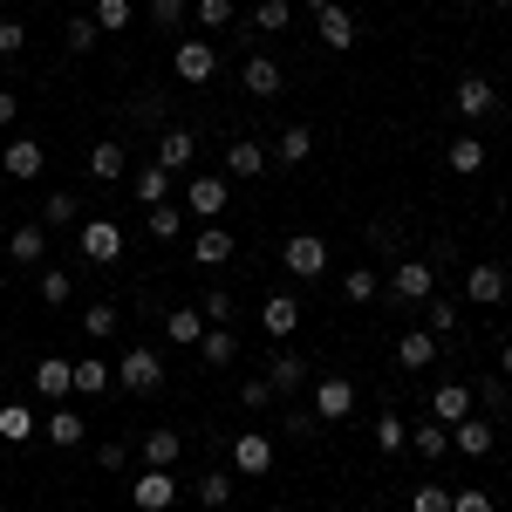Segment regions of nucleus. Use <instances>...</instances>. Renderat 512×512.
<instances>
[{"instance_id":"f257e3e1","label":"nucleus","mask_w":512,"mask_h":512,"mask_svg":"<svg viewBox=\"0 0 512 512\" xmlns=\"http://www.w3.org/2000/svg\"><path fill=\"white\" fill-rule=\"evenodd\" d=\"M76 246H82L89 267H117V260H123V226H117V219H82Z\"/></svg>"},{"instance_id":"f03ea898","label":"nucleus","mask_w":512,"mask_h":512,"mask_svg":"<svg viewBox=\"0 0 512 512\" xmlns=\"http://www.w3.org/2000/svg\"><path fill=\"white\" fill-rule=\"evenodd\" d=\"M431 294H437V260H396L390 301H403V308H424Z\"/></svg>"},{"instance_id":"7ed1b4c3","label":"nucleus","mask_w":512,"mask_h":512,"mask_svg":"<svg viewBox=\"0 0 512 512\" xmlns=\"http://www.w3.org/2000/svg\"><path fill=\"white\" fill-rule=\"evenodd\" d=\"M117 383H123L130 396H158V390H164V355H158V349H123Z\"/></svg>"},{"instance_id":"20e7f679","label":"nucleus","mask_w":512,"mask_h":512,"mask_svg":"<svg viewBox=\"0 0 512 512\" xmlns=\"http://www.w3.org/2000/svg\"><path fill=\"white\" fill-rule=\"evenodd\" d=\"M185 205H192L198 219L219 226V212L233 205V178H226V171H198V178H185Z\"/></svg>"},{"instance_id":"39448f33","label":"nucleus","mask_w":512,"mask_h":512,"mask_svg":"<svg viewBox=\"0 0 512 512\" xmlns=\"http://www.w3.org/2000/svg\"><path fill=\"white\" fill-rule=\"evenodd\" d=\"M171 76L205 89V82L219 76V41H178V55H171Z\"/></svg>"},{"instance_id":"423d86ee","label":"nucleus","mask_w":512,"mask_h":512,"mask_svg":"<svg viewBox=\"0 0 512 512\" xmlns=\"http://www.w3.org/2000/svg\"><path fill=\"white\" fill-rule=\"evenodd\" d=\"M280 267H287L294 280H321V274H328V239L294 233L287 246H280Z\"/></svg>"},{"instance_id":"0eeeda50","label":"nucleus","mask_w":512,"mask_h":512,"mask_svg":"<svg viewBox=\"0 0 512 512\" xmlns=\"http://www.w3.org/2000/svg\"><path fill=\"white\" fill-rule=\"evenodd\" d=\"M506 294H512V280H506L499 260H472V267H465V301H472V308H499Z\"/></svg>"},{"instance_id":"6e6552de","label":"nucleus","mask_w":512,"mask_h":512,"mask_svg":"<svg viewBox=\"0 0 512 512\" xmlns=\"http://www.w3.org/2000/svg\"><path fill=\"white\" fill-rule=\"evenodd\" d=\"M308 410H315L321 424H342L355 410V383L349 376H321V383H308Z\"/></svg>"},{"instance_id":"1a4fd4ad","label":"nucleus","mask_w":512,"mask_h":512,"mask_svg":"<svg viewBox=\"0 0 512 512\" xmlns=\"http://www.w3.org/2000/svg\"><path fill=\"white\" fill-rule=\"evenodd\" d=\"M41 164H48V151H41L35 137H7L0 144V178H14V185H35Z\"/></svg>"},{"instance_id":"9d476101","label":"nucleus","mask_w":512,"mask_h":512,"mask_svg":"<svg viewBox=\"0 0 512 512\" xmlns=\"http://www.w3.org/2000/svg\"><path fill=\"white\" fill-rule=\"evenodd\" d=\"M130 506H137V512H171V506H178V478L144 465V472L130 478Z\"/></svg>"},{"instance_id":"9b49d317","label":"nucleus","mask_w":512,"mask_h":512,"mask_svg":"<svg viewBox=\"0 0 512 512\" xmlns=\"http://www.w3.org/2000/svg\"><path fill=\"white\" fill-rule=\"evenodd\" d=\"M233 472L239 478H267L274 472V437L267 431H239L233 437Z\"/></svg>"},{"instance_id":"f8f14e48","label":"nucleus","mask_w":512,"mask_h":512,"mask_svg":"<svg viewBox=\"0 0 512 512\" xmlns=\"http://www.w3.org/2000/svg\"><path fill=\"white\" fill-rule=\"evenodd\" d=\"M315 7V28H321V41L335 48V55H349L355 48V14L342 7V0H308Z\"/></svg>"},{"instance_id":"ddd939ff","label":"nucleus","mask_w":512,"mask_h":512,"mask_svg":"<svg viewBox=\"0 0 512 512\" xmlns=\"http://www.w3.org/2000/svg\"><path fill=\"white\" fill-rule=\"evenodd\" d=\"M28 383H35V396H41V403H62V396L76 390V362H62V355H41Z\"/></svg>"},{"instance_id":"4468645a","label":"nucleus","mask_w":512,"mask_h":512,"mask_svg":"<svg viewBox=\"0 0 512 512\" xmlns=\"http://www.w3.org/2000/svg\"><path fill=\"white\" fill-rule=\"evenodd\" d=\"M41 437H48L55 451H76L82 437H89V417H82V410H69V403H55V410L41 417Z\"/></svg>"},{"instance_id":"2eb2a0df","label":"nucleus","mask_w":512,"mask_h":512,"mask_svg":"<svg viewBox=\"0 0 512 512\" xmlns=\"http://www.w3.org/2000/svg\"><path fill=\"white\" fill-rule=\"evenodd\" d=\"M451 110H458L465 123H485L492 110H499V96H492V82H485V76H465L458 89H451Z\"/></svg>"},{"instance_id":"dca6fc26","label":"nucleus","mask_w":512,"mask_h":512,"mask_svg":"<svg viewBox=\"0 0 512 512\" xmlns=\"http://www.w3.org/2000/svg\"><path fill=\"white\" fill-rule=\"evenodd\" d=\"M0 246H7V260H14V267H41V260H48V226H7V239H0Z\"/></svg>"},{"instance_id":"f3484780","label":"nucleus","mask_w":512,"mask_h":512,"mask_svg":"<svg viewBox=\"0 0 512 512\" xmlns=\"http://www.w3.org/2000/svg\"><path fill=\"white\" fill-rule=\"evenodd\" d=\"M308 369H315V362H308V355L280 349L274 362H267V383H274V396H301V390H308Z\"/></svg>"},{"instance_id":"a211bd4d","label":"nucleus","mask_w":512,"mask_h":512,"mask_svg":"<svg viewBox=\"0 0 512 512\" xmlns=\"http://www.w3.org/2000/svg\"><path fill=\"white\" fill-rule=\"evenodd\" d=\"M137 458H144L151 472H171V465L185 458V437L171 431V424H158V431H144V444H137Z\"/></svg>"},{"instance_id":"6ab92c4d","label":"nucleus","mask_w":512,"mask_h":512,"mask_svg":"<svg viewBox=\"0 0 512 512\" xmlns=\"http://www.w3.org/2000/svg\"><path fill=\"white\" fill-rule=\"evenodd\" d=\"M192 158H198V137L185 130V123H171V130H158V164L178 178V171H192Z\"/></svg>"},{"instance_id":"aec40b11","label":"nucleus","mask_w":512,"mask_h":512,"mask_svg":"<svg viewBox=\"0 0 512 512\" xmlns=\"http://www.w3.org/2000/svg\"><path fill=\"white\" fill-rule=\"evenodd\" d=\"M239 82H246V96H260V103L287 89V76H280V62H274V55H246V69H239Z\"/></svg>"},{"instance_id":"412c9836","label":"nucleus","mask_w":512,"mask_h":512,"mask_svg":"<svg viewBox=\"0 0 512 512\" xmlns=\"http://www.w3.org/2000/svg\"><path fill=\"white\" fill-rule=\"evenodd\" d=\"M260 328H267L274 342H287V335L301 328V301H294V294H267V301H260Z\"/></svg>"},{"instance_id":"4be33fe9","label":"nucleus","mask_w":512,"mask_h":512,"mask_svg":"<svg viewBox=\"0 0 512 512\" xmlns=\"http://www.w3.org/2000/svg\"><path fill=\"white\" fill-rule=\"evenodd\" d=\"M82 164H89V178H96V185H117V178H130V151H123V144H110V137H103V144H96Z\"/></svg>"},{"instance_id":"5701e85b","label":"nucleus","mask_w":512,"mask_h":512,"mask_svg":"<svg viewBox=\"0 0 512 512\" xmlns=\"http://www.w3.org/2000/svg\"><path fill=\"white\" fill-rule=\"evenodd\" d=\"M198 355H205L212 369H226V362H239V335L226 328V321H205V335H198Z\"/></svg>"},{"instance_id":"b1692460","label":"nucleus","mask_w":512,"mask_h":512,"mask_svg":"<svg viewBox=\"0 0 512 512\" xmlns=\"http://www.w3.org/2000/svg\"><path fill=\"white\" fill-rule=\"evenodd\" d=\"M308 158H315V130H308V123H287V130H280V144H274V164L294 171V164H308Z\"/></svg>"},{"instance_id":"393cba45","label":"nucleus","mask_w":512,"mask_h":512,"mask_svg":"<svg viewBox=\"0 0 512 512\" xmlns=\"http://www.w3.org/2000/svg\"><path fill=\"white\" fill-rule=\"evenodd\" d=\"M41 226H48V233H69V226H82V198H76V192H48V198H41Z\"/></svg>"},{"instance_id":"a878e982","label":"nucleus","mask_w":512,"mask_h":512,"mask_svg":"<svg viewBox=\"0 0 512 512\" xmlns=\"http://www.w3.org/2000/svg\"><path fill=\"white\" fill-rule=\"evenodd\" d=\"M192 260H198V267H212V274H219V267L233 260V233H226V226H205V233L192 239Z\"/></svg>"},{"instance_id":"bb28decb","label":"nucleus","mask_w":512,"mask_h":512,"mask_svg":"<svg viewBox=\"0 0 512 512\" xmlns=\"http://www.w3.org/2000/svg\"><path fill=\"white\" fill-rule=\"evenodd\" d=\"M431 417L437 424H465V417H472V390H465V383H437Z\"/></svg>"},{"instance_id":"cd10ccee","label":"nucleus","mask_w":512,"mask_h":512,"mask_svg":"<svg viewBox=\"0 0 512 512\" xmlns=\"http://www.w3.org/2000/svg\"><path fill=\"white\" fill-rule=\"evenodd\" d=\"M437 349H444V342H437L431 328H410V335L396 342V362H403V369H431V362H437Z\"/></svg>"},{"instance_id":"c85d7f7f","label":"nucleus","mask_w":512,"mask_h":512,"mask_svg":"<svg viewBox=\"0 0 512 512\" xmlns=\"http://www.w3.org/2000/svg\"><path fill=\"white\" fill-rule=\"evenodd\" d=\"M260 171H267V144H253V137L226 144V178H260Z\"/></svg>"},{"instance_id":"c756f323","label":"nucleus","mask_w":512,"mask_h":512,"mask_svg":"<svg viewBox=\"0 0 512 512\" xmlns=\"http://www.w3.org/2000/svg\"><path fill=\"white\" fill-rule=\"evenodd\" d=\"M451 444H458L465 458H492V417H465V424H451Z\"/></svg>"},{"instance_id":"7c9ffc66","label":"nucleus","mask_w":512,"mask_h":512,"mask_svg":"<svg viewBox=\"0 0 512 512\" xmlns=\"http://www.w3.org/2000/svg\"><path fill=\"white\" fill-rule=\"evenodd\" d=\"M35 431H41V417L28 403H0V444H28Z\"/></svg>"},{"instance_id":"2f4dec72","label":"nucleus","mask_w":512,"mask_h":512,"mask_svg":"<svg viewBox=\"0 0 512 512\" xmlns=\"http://www.w3.org/2000/svg\"><path fill=\"white\" fill-rule=\"evenodd\" d=\"M444 164H451L458 178H472V171H485V144L465 130V137H451V144H444Z\"/></svg>"},{"instance_id":"473e14b6","label":"nucleus","mask_w":512,"mask_h":512,"mask_svg":"<svg viewBox=\"0 0 512 512\" xmlns=\"http://www.w3.org/2000/svg\"><path fill=\"white\" fill-rule=\"evenodd\" d=\"M130 185H137V205H171V171H164L158 158L144 164V171H137Z\"/></svg>"},{"instance_id":"72a5a7b5","label":"nucleus","mask_w":512,"mask_h":512,"mask_svg":"<svg viewBox=\"0 0 512 512\" xmlns=\"http://www.w3.org/2000/svg\"><path fill=\"white\" fill-rule=\"evenodd\" d=\"M287 28H294V7L287 0H260L253 21H246V35H287Z\"/></svg>"},{"instance_id":"f704fd0d","label":"nucleus","mask_w":512,"mask_h":512,"mask_svg":"<svg viewBox=\"0 0 512 512\" xmlns=\"http://www.w3.org/2000/svg\"><path fill=\"white\" fill-rule=\"evenodd\" d=\"M410 451H417V458H431V465H437V458L451 451V424H437V417H431V424H410Z\"/></svg>"},{"instance_id":"c9c22d12","label":"nucleus","mask_w":512,"mask_h":512,"mask_svg":"<svg viewBox=\"0 0 512 512\" xmlns=\"http://www.w3.org/2000/svg\"><path fill=\"white\" fill-rule=\"evenodd\" d=\"M164 335H171L178 349H198V335H205V315H198V308H171V315H164Z\"/></svg>"},{"instance_id":"e433bc0d","label":"nucleus","mask_w":512,"mask_h":512,"mask_svg":"<svg viewBox=\"0 0 512 512\" xmlns=\"http://www.w3.org/2000/svg\"><path fill=\"white\" fill-rule=\"evenodd\" d=\"M89 21H96L103 35H123V28L137 21V0H96V7H89Z\"/></svg>"},{"instance_id":"4c0bfd02","label":"nucleus","mask_w":512,"mask_h":512,"mask_svg":"<svg viewBox=\"0 0 512 512\" xmlns=\"http://www.w3.org/2000/svg\"><path fill=\"white\" fill-rule=\"evenodd\" d=\"M144 226H151L158 246H171V239L185 233V212H178V205H144Z\"/></svg>"},{"instance_id":"58836bf2","label":"nucleus","mask_w":512,"mask_h":512,"mask_svg":"<svg viewBox=\"0 0 512 512\" xmlns=\"http://www.w3.org/2000/svg\"><path fill=\"white\" fill-rule=\"evenodd\" d=\"M35 294H41V301H48V308H69V301H76V280L62 274V267H41Z\"/></svg>"},{"instance_id":"ea45409f","label":"nucleus","mask_w":512,"mask_h":512,"mask_svg":"<svg viewBox=\"0 0 512 512\" xmlns=\"http://www.w3.org/2000/svg\"><path fill=\"white\" fill-rule=\"evenodd\" d=\"M110 376H117V369H110L103 355H82V362H76V390L82 396H103V390H110Z\"/></svg>"},{"instance_id":"a19ab883","label":"nucleus","mask_w":512,"mask_h":512,"mask_svg":"<svg viewBox=\"0 0 512 512\" xmlns=\"http://www.w3.org/2000/svg\"><path fill=\"white\" fill-rule=\"evenodd\" d=\"M144 14H151V21H158L164 35H178V28H185V21H192V0H144Z\"/></svg>"},{"instance_id":"79ce46f5","label":"nucleus","mask_w":512,"mask_h":512,"mask_svg":"<svg viewBox=\"0 0 512 512\" xmlns=\"http://www.w3.org/2000/svg\"><path fill=\"white\" fill-rule=\"evenodd\" d=\"M96 41H103V28H96L89 14H69V28H62V48H69V55H89Z\"/></svg>"},{"instance_id":"37998d69","label":"nucleus","mask_w":512,"mask_h":512,"mask_svg":"<svg viewBox=\"0 0 512 512\" xmlns=\"http://www.w3.org/2000/svg\"><path fill=\"white\" fill-rule=\"evenodd\" d=\"M192 21L219 35V28H233V21H239V7H233V0H192Z\"/></svg>"},{"instance_id":"c03bdc74","label":"nucleus","mask_w":512,"mask_h":512,"mask_svg":"<svg viewBox=\"0 0 512 512\" xmlns=\"http://www.w3.org/2000/svg\"><path fill=\"white\" fill-rule=\"evenodd\" d=\"M117 308H110V301H96V308H82V335H89V342H110V335H117Z\"/></svg>"},{"instance_id":"a18cd8bd","label":"nucleus","mask_w":512,"mask_h":512,"mask_svg":"<svg viewBox=\"0 0 512 512\" xmlns=\"http://www.w3.org/2000/svg\"><path fill=\"white\" fill-rule=\"evenodd\" d=\"M376 444H383V458H396V451H410V424L383 410V417H376Z\"/></svg>"},{"instance_id":"49530a36","label":"nucleus","mask_w":512,"mask_h":512,"mask_svg":"<svg viewBox=\"0 0 512 512\" xmlns=\"http://www.w3.org/2000/svg\"><path fill=\"white\" fill-rule=\"evenodd\" d=\"M410 512H451V485H437V478H424V485L410 492Z\"/></svg>"},{"instance_id":"de8ad7c7","label":"nucleus","mask_w":512,"mask_h":512,"mask_svg":"<svg viewBox=\"0 0 512 512\" xmlns=\"http://www.w3.org/2000/svg\"><path fill=\"white\" fill-rule=\"evenodd\" d=\"M226 499H233V478H226V472H205V478H198V506H205V512H219Z\"/></svg>"},{"instance_id":"09e8293b","label":"nucleus","mask_w":512,"mask_h":512,"mask_svg":"<svg viewBox=\"0 0 512 512\" xmlns=\"http://www.w3.org/2000/svg\"><path fill=\"white\" fill-rule=\"evenodd\" d=\"M342 294H349L355 308H362V301H376V267H349V274H342Z\"/></svg>"},{"instance_id":"8fccbe9b","label":"nucleus","mask_w":512,"mask_h":512,"mask_svg":"<svg viewBox=\"0 0 512 512\" xmlns=\"http://www.w3.org/2000/svg\"><path fill=\"white\" fill-rule=\"evenodd\" d=\"M424 315H431L437 342H451V335H458V308H451V301H437V294H431V301H424Z\"/></svg>"},{"instance_id":"3c124183","label":"nucleus","mask_w":512,"mask_h":512,"mask_svg":"<svg viewBox=\"0 0 512 512\" xmlns=\"http://www.w3.org/2000/svg\"><path fill=\"white\" fill-rule=\"evenodd\" d=\"M130 117L144 123V130H164V96H158V89H144V96L130 103Z\"/></svg>"},{"instance_id":"603ef678","label":"nucleus","mask_w":512,"mask_h":512,"mask_svg":"<svg viewBox=\"0 0 512 512\" xmlns=\"http://www.w3.org/2000/svg\"><path fill=\"white\" fill-rule=\"evenodd\" d=\"M130 458H137V451H130L123 437H110V444H96V465H103V472H130Z\"/></svg>"},{"instance_id":"864d4df0","label":"nucleus","mask_w":512,"mask_h":512,"mask_svg":"<svg viewBox=\"0 0 512 512\" xmlns=\"http://www.w3.org/2000/svg\"><path fill=\"white\" fill-rule=\"evenodd\" d=\"M280 431L294 437V444H308V437L321 431V417H315V410H287V417H280Z\"/></svg>"},{"instance_id":"5fc2aeb1","label":"nucleus","mask_w":512,"mask_h":512,"mask_svg":"<svg viewBox=\"0 0 512 512\" xmlns=\"http://www.w3.org/2000/svg\"><path fill=\"white\" fill-rule=\"evenodd\" d=\"M198 315H205V321H226V328H233V294H226V287H212V294L198 301Z\"/></svg>"},{"instance_id":"6e6d98bb","label":"nucleus","mask_w":512,"mask_h":512,"mask_svg":"<svg viewBox=\"0 0 512 512\" xmlns=\"http://www.w3.org/2000/svg\"><path fill=\"white\" fill-rule=\"evenodd\" d=\"M239 403H246V410H267V403H274V383H267V376H246V383H239Z\"/></svg>"},{"instance_id":"4d7b16f0","label":"nucleus","mask_w":512,"mask_h":512,"mask_svg":"<svg viewBox=\"0 0 512 512\" xmlns=\"http://www.w3.org/2000/svg\"><path fill=\"white\" fill-rule=\"evenodd\" d=\"M451 512H492V492L485 485H465V492H451Z\"/></svg>"},{"instance_id":"13d9d810","label":"nucleus","mask_w":512,"mask_h":512,"mask_svg":"<svg viewBox=\"0 0 512 512\" xmlns=\"http://www.w3.org/2000/svg\"><path fill=\"white\" fill-rule=\"evenodd\" d=\"M28 48V28L21 21H0V55H21Z\"/></svg>"},{"instance_id":"bf43d9fd","label":"nucleus","mask_w":512,"mask_h":512,"mask_svg":"<svg viewBox=\"0 0 512 512\" xmlns=\"http://www.w3.org/2000/svg\"><path fill=\"white\" fill-rule=\"evenodd\" d=\"M369 246H376V253H396V226H390V219L369 226Z\"/></svg>"},{"instance_id":"052dcab7","label":"nucleus","mask_w":512,"mask_h":512,"mask_svg":"<svg viewBox=\"0 0 512 512\" xmlns=\"http://www.w3.org/2000/svg\"><path fill=\"white\" fill-rule=\"evenodd\" d=\"M14 117H21V96H14V89H0V130H7Z\"/></svg>"},{"instance_id":"680f3d73","label":"nucleus","mask_w":512,"mask_h":512,"mask_svg":"<svg viewBox=\"0 0 512 512\" xmlns=\"http://www.w3.org/2000/svg\"><path fill=\"white\" fill-rule=\"evenodd\" d=\"M499 376H506V383H512V342H506V349H499Z\"/></svg>"},{"instance_id":"e2e57ef3","label":"nucleus","mask_w":512,"mask_h":512,"mask_svg":"<svg viewBox=\"0 0 512 512\" xmlns=\"http://www.w3.org/2000/svg\"><path fill=\"white\" fill-rule=\"evenodd\" d=\"M69 7H76V14H89V7H96V0H69Z\"/></svg>"},{"instance_id":"0e129e2a","label":"nucleus","mask_w":512,"mask_h":512,"mask_svg":"<svg viewBox=\"0 0 512 512\" xmlns=\"http://www.w3.org/2000/svg\"><path fill=\"white\" fill-rule=\"evenodd\" d=\"M0 239H7V212H0Z\"/></svg>"},{"instance_id":"69168bd1","label":"nucleus","mask_w":512,"mask_h":512,"mask_svg":"<svg viewBox=\"0 0 512 512\" xmlns=\"http://www.w3.org/2000/svg\"><path fill=\"white\" fill-rule=\"evenodd\" d=\"M458 7H485V0H458Z\"/></svg>"},{"instance_id":"338daca9","label":"nucleus","mask_w":512,"mask_h":512,"mask_svg":"<svg viewBox=\"0 0 512 512\" xmlns=\"http://www.w3.org/2000/svg\"><path fill=\"white\" fill-rule=\"evenodd\" d=\"M506 7H512V0H506Z\"/></svg>"}]
</instances>
